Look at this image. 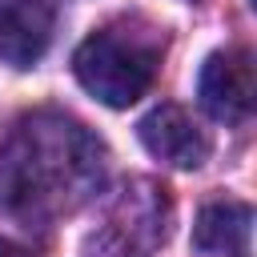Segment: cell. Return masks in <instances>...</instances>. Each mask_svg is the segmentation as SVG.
Returning <instances> with one entry per match:
<instances>
[{"label":"cell","mask_w":257,"mask_h":257,"mask_svg":"<svg viewBox=\"0 0 257 257\" xmlns=\"http://www.w3.org/2000/svg\"><path fill=\"white\" fill-rule=\"evenodd\" d=\"M201 104L213 120L225 124H241L253 112V92H257V72H253V56L245 48H225L213 52L201 68L197 80Z\"/></svg>","instance_id":"cell-3"},{"label":"cell","mask_w":257,"mask_h":257,"mask_svg":"<svg viewBox=\"0 0 257 257\" xmlns=\"http://www.w3.org/2000/svg\"><path fill=\"white\" fill-rule=\"evenodd\" d=\"M137 137L157 161L173 169H201L209 161V137L181 104H157L153 112H145Z\"/></svg>","instance_id":"cell-4"},{"label":"cell","mask_w":257,"mask_h":257,"mask_svg":"<svg viewBox=\"0 0 257 257\" xmlns=\"http://www.w3.org/2000/svg\"><path fill=\"white\" fill-rule=\"evenodd\" d=\"M249 225H253V209L245 201H213L201 209L193 225V245L201 253H237L249 241Z\"/></svg>","instance_id":"cell-6"},{"label":"cell","mask_w":257,"mask_h":257,"mask_svg":"<svg viewBox=\"0 0 257 257\" xmlns=\"http://www.w3.org/2000/svg\"><path fill=\"white\" fill-rule=\"evenodd\" d=\"M100 181V149L72 120H32L0 157V197L8 205L68 209Z\"/></svg>","instance_id":"cell-1"},{"label":"cell","mask_w":257,"mask_h":257,"mask_svg":"<svg viewBox=\"0 0 257 257\" xmlns=\"http://www.w3.org/2000/svg\"><path fill=\"white\" fill-rule=\"evenodd\" d=\"M56 28V8L52 0H8L0 4V60L12 68H32Z\"/></svg>","instance_id":"cell-5"},{"label":"cell","mask_w":257,"mask_h":257,"mask_svg":"<svg viewBox=\"0 0 257 257\" xmlns=\"http://www.w3.org/2000/svg\"><path fill=\"white\" fill-rule=\"evenodd\" d=\"M157 64H161V40L153 28L137 20L96 28L72 56L80 88L108 108H128L133 100H141L157 76Z\"/></svg>","instance_id":"cell-2"},{"label":"cell","mask_w":257,"mask_h":257,"mask_svg":"<svg viewBox=\"0 0 257 257\" xmlns=\"http://www.w3.org/2000/svg\"><path fill=\"white\" fill-rule=\"evenodd\" d=\"M0 257H28V253H24L20 245H12V241H4V237H0Z\"/></svg>","instance_id":"cell-7"}]
</instances>
